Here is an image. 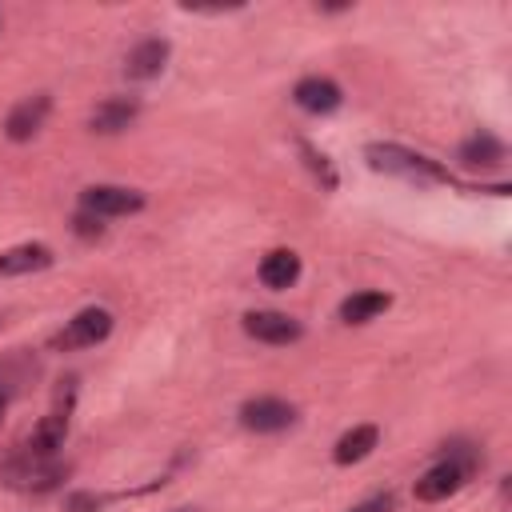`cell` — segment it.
<instances>
[{
  "label": "cell",
  "instance_id": "30bf717a",
  "mask_svg": "<svg viewBox=\"0 0 512 512\" xmlns=\"http://www.w3.org/2000/svg\"><path fill=\"white\" fill-rule=\"evenodd\" d=\"M136 112H140V104L132 100V96H108V100H100L96 108H92V116H88V128L92 132H120V128H128L132 120H136Z\"/></svg>",
  "mask_w": 512,
  "mask_h": 512
},
{
  "label": "cell",
  "instance_id": "6da1fadb",
  "mask_svg": "<svg viewBox=\"0 0 512 512\" xmlns=\"http://www.w3.org/2000/svg\"><path fill=\"white\" fill-rule=\"evenodd\" d=\"M364 160L376 168V172H388V176H400V180H412V184H448V168H440L432 156L424 152H412L404 144H368L364 148Z\"/></svg>",
  "mask_w": 512,
  "mask_h": 512
},
{
  "label": "cell",
  "instance_id": "7a4b0ae2",
  "mask_svg": "<svg viewBox=\"0 0 512 512\" xmlns=\"http://www.w3.org/2000/svg\"><path fill=\"white\" fill-rule=\"evenodd\" d=\"M112 332V312L108 308H80L56 336L52 348L56 352H76V348H92Z\"/></svg>",
  "mask_w": 512,
  "mask_h": 512
},
{
  "label": "cell",
  "instance_id": "ba28073f",
  "mask_svg": "<svg viewBox=\"0 0 512 512\" xmlns=\"http://www.w3.org/2000/svg\"><path fill=\"white\" fill-rule=\"evenodd\" d=\"M48 108H52V100L44 96V92H36V96H28V100H20L12 112H8V120H4V136L8 140H32L40 128H44V116H48Z\"/></svg>",
  "mask_w": 512,
  "mask_h": 512
},
{
  "label": "cell",
  "instance_id": "ac0fdd59",
  "mask_svg": "<svg viewBox=\"0 0 512 512\" xmlns=\"http://www.w3.org/2000/svg\"><path fill=\"white\" fill-rule=\"evenodd\" d=\"M100 508H104V496L96 492H72L64 500V512H100Z\"/></svg>",
  "mask_w": 512,
  "mask_h": 512
},
{
  "label": "cell",
  "instance_id": "277c9868",
  "mask_svg": "<svg viewBox=\"0 0 512 512\" xmlns=\"http://www.w3.org/2000/svg\"><path fill=\"white\" fill-rule=\"evenodd\" d=\"M80 204L92 216H128V212L144 208V196L136 188H120V184H92L80 192Z\"/></svg>",
  "mask_w": 512,
  "mask_h": 512
},
{
  "label": "cell",
  "instance_id": "2e32d148",
  "mask_svg": "<svg viewBox=\"0 0 512 512\" xmlns=\"http://www.w3.org/2000/svg\"><path fill=\"white\" fill-rule=\"evenodd\" d=\"M460 160H464L468 168H496V164L504 160V144H500L496 136L480 132V136L464 140V148H460Z\"/></svg>",
  "mask_w": 512,
  "mask_h": 512
},
{
  "label": "cell",
  "instance_id": "8992f818",
  "mask_svg": "<svg viewBox=\"0 0 512 512\" xmlns=\"http://www.w3.org/2000/svg\"><path fill=\"white\" fill-rule=\"evenodd\" d=\"M244 332L260 344H292L300 340V320H292L288 312H272V308H260V312H248L244 316Z\"/></svg>",
  "mask_w": 512,
  "mask_h": 512
},
{
  "label": "cell",
  "instance_id": "d6986e66",
  "mask_svg": "<svg viewBox=\"0 0 512 512\" xmlns=\"http://www.w3.org/2000/svg\"><path fill=\"white\" fill-rule=\"evenodd\" d=\"M392 508V496L384 492V496H372V500H364V504H356L352 512H388Z\"/></svg>",
  "mask_w": 512,
  "mask_h": 512
},
{
  "label": "cell",
  "instance_id": "ffe728a7",
  "mask_svg": "<svg viewBox=\"0 0 512 512\" xmlns=\"http://www.w3.org/2000/svg\"><path fill=\"white\" fill-rule=\"evenodd\" d=\"M76 232H84V236H92V232H96V236H100V224H92L88 216H76Z\"/></svg>",
  "mask_w": 512,
  "mask_h": 512
},
{
  "label": "cell",
  "instance_id": "4fadbf2b",
  "mask_svg": "<svg viewBox=\"0 0 512 512\" xmlns=\"http://www.w3.org/2000/svg\"><path fill=\"white\" fill-rule=\"evenodd\" d=\"M296 276H300V256L292 248H276V252H268L260 260V284L264 288H276V292L280 288H292Z\"/></svg>",
  "mask_w": 512,
  "mask_h": 512
},
{
  "label": "cell",
  "instance_id": "9a60e30c",
  "mask_svg": "<svg viewBox=\"0 0 512 512\" xmlns=\"http://www.w3.org/2000/svg\"><path fill=\"white\" fill-rule=\"evenodd\" d=\"M388 304H392V300H388L384 292H352V296L340 304V320H344V324H368V320H376Z\"/></svg>",
  "mask_w": 512,
  "mask_h": 512
},
{
  "label": "cell",
  "instance_id": "3957f363",
  "mask_svg": "<svg viewBox=\"0 0 512 512\" xmlns=\"http://www.w3.org/2000/svg\"><path fill=\"white\" fill-rule=\"evenodd\" d=\"M472 476V460H460V456H448L440 460L436 468H428L420 480H416V500L424 504H436V500H448L452 492H460Z\"/></svg>",
  "mask_w": 512,
  "mask_h": 512
},
{
  "label": "cell",
  "instance_id": "9c48e42d",
  "mask_svg": "<svg viewBox=\"0 0 512 512\" xmlns=\"http://www.w3.org/2000/svg\"><path fill=\"white\" fill-rule=\"evenodd\" d=\"M292 100H296L304 112L324 116V112H336V108H340L344 92H340V84L328 80V76H304V80L292 88Z\"/></svg>",
  "mask_w": 512,
  "mask_h": 512
},
{
  "label": "cell",
  "instance_id": "52a82bcc",
  "mask_svg": "<svg viewBox=\"0 0 512 512\" xmlns=\"http://www.w3.org/2000/svg\"><path fill=\"white\" fill-rule=\"evenodd\" d=\"M64 436H68V408H52V412L32 428V436H28V444H24L28 460H52L56 448H64Z\"/></svg>",
  "mask_w": 512,
  "mask_h": 512
},
{
  "label": "cell",
  "instance_id": "44dd1931",
  "mask_svg": "<svg viewBox=\"0 0 512 512\" xmlns=\"http://www.w3.org/2000/svg\"><path fill=\"white\" fill-rule=\"evenodd\" d=\"M4 408H8V396L0 392V420H4Z\"/></svg>",
  "mask_w": 512,
  "mask_h": 512
},
{
  "label": "cell",
  "instance_id": "8fae6325",
  "mask_svg": "<svg viewBox=\"0 0 512 512\" xmlns=\"http://www.w3.org/2000/svg\"><path fill=\"white\" fill-rule=\"evenodd\" d=\"M164 60H168V40L152 36V40H140V44L124 56V72H128L132 80H152V76H160Z\"/></svg>",
  "mask_w": 512,
  "mask_h": 512
},
{
  "label": "cell",
  "instance_id": "5b68a950",
  "mask_svg": "<svg viewBox=\"0 0 512 512\" xmlns=\"http://www.w3.org/2000/svg\"><path fill=\"white\" fill-rule=\"evenodd\" d=\"M292 420H296V408L288 400H280V396H256V400H248L240 408V424L248 432H280Z\"/></svg>",
  "mask_w": 512,
  "mask_h": 512
},
{
  "label": "cell",
  "instance_id": "5bb4252c",
  "mask_svg": "<svg viewBox=\"0 0 512 512\" xmlns=\"http://www.w3.org/2000/svg\"><path fill=\"white\" fill-rule=\"evenodd\" d=\"M376 440H380V428H376V424H356V428H348V432L336 440L332 460H336V464H356V460H364V456L376 448Z\"/></svg>",
  "mask_w": 512,
  "mask_h": 512
},
{
  "label": "cell",
  "instance_id": "e0dca14e",
  "mask_svg": "<svg viewBox=\"0 0 512 512\" xmlns=\"http://www.w3.org/2000/svg\"><path fill=\"white\" fill-rule=\"evenodd\" d=\"M300 152L308 156V168H312V172H316V176L324 180V188H336V172L328 168V160H324V156H320V152H316L312 144H300Z\"/></svg>",
  "mask_w": 512,
  "mask_h": 512
},
{
  "label": "cell",
  "instance_id": "7c38bea8",
  "mask_svg": "<svg viewBox=\"0 0 512 512\" xmlns=\"http://www.w3.org/2000/svg\"><path fill=\"white\" fill-rule=\"evenodd\" d=\"M56 256L48 244H16L8 252H0V276H28V272H40L48 268Z\"/></svg>",
  "mask_w": 512,
  "mask_h": 512
}]
</instances>
